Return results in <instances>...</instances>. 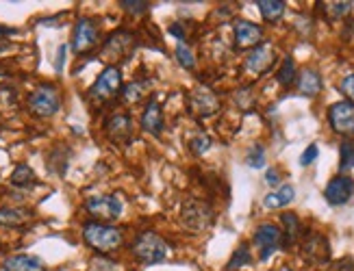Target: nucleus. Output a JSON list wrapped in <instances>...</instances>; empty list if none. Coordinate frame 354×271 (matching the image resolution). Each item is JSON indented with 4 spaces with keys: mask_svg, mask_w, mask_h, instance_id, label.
Wrapping results in <instances>:
<instances>
[{
    "mask_svg": "<svg viewBox=\"0 0 354 271\" xmlns=\"http://www.w3.org/2000/svg\"><path fill=\"white\" fill-rule=\"evenodd\" d=\"M83 239L85 243L90 245L92 250L100 252V254H109V252H116L124 237H122V230L113 228L109 224H100V222H90L83 226Z\"/></svg>",
    "mask_w": 354,
    "mask_h": 271,
    "instance_id": "obj_1",
    "label": "nucleus"
},
{
    "mask_svg": "<svg viewBox=\"0 0 354 271\" xmlns=\"http://www.w3.org/2000/svg\"><path fill=\"white\" fill-rule=\"evenodd\" d=\"M131 254L142 265H157L163 263L170 254V245L163 241L157 232H142L131 245Z\"/></svg>",
    "mask_w": 354,
    "mask_h": 271,
    "instance_id": "obj_2",
    "label": "nucleus"
},
{
    "mask_svg": "<svg viewBox=\"0 0 354 271\" xmlns=\"http://www.w3.org/2000/svg\"><path fill=\"white\" fill-rule=\"evenodd\" d=\"M181 219L185 228H189L192 232H205L207 228H211L213 219V209L202 200H196V198H189L185 204H183V211H181Z\"/></svg>",
    "mask_w": 354,
    "mask_h": 271,
    "instance_id": "obj_3",
    "label": "nucleus"
},
{
    "mask_svg": "<svg viewBox=\"0 0 354 271\" xmlns=\"http://www.w3.org/2000/svg\"><path fill=\"white\" fill-rule=\"evenodd\" d=\"M29 109L37 118H53L61 109V96L53 85H42L29 96Z\"/></svg>",
    "mask_w": 354,
    "mask_h": 271,
    "instance_id": "obj_4",
    "label": "nucleus"
},
{
    "mask_svg": "<svg viewBox=\"0 0 354 271\" xmlns=\"http://www.w3.org/2000/svg\"><path fill=\"white\" fill-rule=\"evenodd\" d=\"M85 211L100 224L116 222L122 213V202L116 196H94L85 202Z\"/></svg>",
    "mask_w": 354,
    "mask_h": 271,
    "instance_id": "obj_5",
    "label": "nucleus"
},
{
    "mask_svg": "<svg viewBox=\"0 0 354 271\" xmlns=\"http://www.w3.org/2000/svg\"><path fill=\"white\" fill-rule=\"evenodd\" d=\"M255 245L259 248V256L261 261H268V258L278 252L285 245L283 241V230L276 224H261L255 230Z\"/></svg>",
    "mask_w": 354,
    "mask_h": 271,
    "instance_id": "obj_6",
    "label": "nucleus"
},
{
    "mask_svg": "<svg viewBox=\"0 0 354 271\" xmlns=\"http://www.w3.org/2000/svg\"><path fill=\"white\" fill-rule=\"evenodd\" d=\"M328 122H331L335 133L344 137H354V105L348 100L335 102L328 109Z\"/></svg>",
    "mask_w": 354,
    "mask_h": 271,
    "instance_id": "obj_7",
    "label": "nucleus"
},
{
    "mask_svg": "<svg viewBox=\"0 0 354 271\" xmlns=\"http://www.w3.org/2000/svg\"><path fill=\"white\" fill-rule=\"evenodd\" d=\"M120 89H122V74L116 66H109L98 76V81L90 89V96L94 100H109L111 96H116Z\"/></svg>",
    "mask_w": 354,
    "mask_h": 271,
    "instance_id": "obj_8",
    "label": "nucleus"
},
{
    "mask_svg": "<svg viewBox=\"0 0 354 271\" xmlns=\"http://www.w3.org/2000/svg\"><path fill=\"white\" fill-rule=\"evenodd\" d=\"M105 133L113 144L129 146L133 139V120L126 113H113L105 120Z\"/></svg>",
    "mask_w": 354,
    "mask_h": 271,
    "instance_id": "obj_9",
    "label": "nucleus"
},
{
    "mask_svg": "<svg viewBox=\"0 0 354 271\" xmlns=\"http://www.w3.org/2000/svg\"><path fill=\"white\" fill-rule=\"evenodd\" d=\"M98 46V29L92 20H79L77 27H74V33H72V50L77 55H85L94 50Z\"/></svg>",
    "mask_w": 354,
    "mask_h": 271,
    "instance_id": "obj_10",
    "label": "nucleus"
},
{
    "mask_svg": "<svg viewBox=\"0 0 354 271\" xmlns=\"http://www.w3.org/2000/svg\"><path fill=\"white\" fill-rule=\"evenodd\" d=\"M189 109L198 118H211L220 111V98L207 87H198L189 94Z\"/></svg>",
    "mask_w": 354,
    "mask_h": 271,
    "instance_id": "obj_11",
    "label": "nucleus"
},
{
    "mask_svg": "<svg viewBox=\"0 0 354 271\" xmlns=\"http://www.w3.org/2000/svg\"><path fill=\"white\" fill-rule=\"evenodd\" d=\"M302 252H305L307 261L315 265H324L331 258V243L320 232H309L305 241H302Z\"/></svg>",
    "mask_w": 354,
    "mask_h": 271,
    "instance_id": "obj_12",
    "label": "nucleus"
},
{
    "mask_svg": "<svg viewBox=\"0 0 354 271\" xmlns=\"http://www.w3.org/2000/svg\"><path fill=\"white\" fill-rule=\"evenodd\" d=\"M352 193H354V180L350 176H335L328 183L324 198L331 206H341L352 198Z\"/></svg>",
    "mask_w": 354,
    "mask_h": 271,
    "instance_id": "obj_13",
    "label": "nucleus"
},
{
    "mask_svg": "<svg viewBox=\"0 0 354 271\" xmlns=\"http://www.w3.org/2000/svg\"><path fill=\"white\" fill-rule=\"evenodd\" d=\"M274 63H276L274 48L268 44H261L246 57V70L252 74H265Z\"/></svg>",
    "mask_w": 354,
    "mask_h": 271,
    "instance_id": "obj_14",
    "label": "nucleus"
},
{
    "mask_svg": "<svg viewBox=\"0 0 354 271\" xmlns=\"http://www.w3.org/2000/svg\"><path fill=\"white\" fill-rule=\"evenodd\" d=\"M263 31L259 24H252L248 20L235 22V44L237 48H257L261 46Z\"/></svg>",
    "mask_w": 354,
    "mask_h": 271,
    "instance_id": "obj_15",
    "label": "nucleus"
},
{
    "mask_svg": "<svg viewBox=\"0 0 354 271\" xmlns=\"http://www.w3.org/2000/svg\"><path fill=\"white\" fill-rule=\"evenodd\" d=\"M163 111H161V105L159 102L153 98L146 105V109H144V115H142V128L146 133H150V135H155V137H159L161 133H163Z\"/></svg>",
    "mask_w": 354,
    "mask_h": 271,
    "instance_id": "obj_16",
    "label": "nucleus"
},
{
    "mask_svg": "<svg viewBox=\"0 0 354 271\" xmlns=\"http://www.w3.org/2000/svg\"><path fill=\"white\" fill-rule=\"evenodd\" d=\"M133 48V35L131 33H126V31H118V33H113L105 48H103V55L105 57H111V59H116V57H126V53Z\"/></svg>",
    "mask_w": 354,
    "mask_h": 271,
    "instance_id": "obj_17",
    "label": "nucleus"
},
{
    "mask_svg": "<svg viewBox=\"0 0 354 271\" xmlns=\"http://www.w3.org/2000/svg\"><path fill=\"white\" fill-rule=\"evenodd\" d=\"M5 271H46V265L40 256L16 254L5 261Z\"/></svg>",
    "mask_w": 354,
    "mask_h": 271,
    "instance_id": "obj_18",
    "label": "nucleus"
},
{
    "mask_svg": "<svg viewBox=\"0 0 354 271\" xmlns=\"http://www.w3.org/2000/svg\"><path fill=\"white\" fill-rule=\"evenodd\" d=\"M31 211L27 209H16V206H3L0 209V226L5 228H22L31 222Z\"/></svg>",
    "mask_w": 354,
    "mask_h": 271,
    "instance_id": "obj_19",
    "label": "nucleus"
},
{
    "mask_svg": "<svg viewBox=\"0 0 354 271\" xmlns=\"http://www.w3.org/2000/svg\"><path fill=\"white\" fill-rule=\"evenodd\" d=\"M294 198H296V189L292 185H283V187H278L276 191L268 193L265 200H263V204H265V209H283V206H287Z\"/></svg>",
    "mask_w": 354,
    "mask_h": 271,
    "instance_id": "obj_20",
    "label": "nucleus"
},
{
    "mask_svg": "<svg viewBox=\"0 0 354 271\" xmlns=\"http://www.w3.org/2000/svg\"><path fill=\"white\" fill-rule=\"evenodd\" d=\"M298 89L305 96H318L322 92V76L315 70H305L298 79Z\"/></svg>",
    "mask_w": 354,
    "mask_h": 271,
    "instance_id": "obj_21",
    "label": "nucleus"
},
{
    "mask_svg": "<svg viewBox=\"0 0 354 271\" xmlns=\"http://www.w3.org/2000/svg\"><path fill=\"white\" fill-rule=\"evenodd\" d=\"M11 185L14 187H18V189H31V187H35L37 185V178H35V172L31 170V167L27 165V163H20L16 170H14V174H11Z\"/></svg>",
    "mask_w": 354,
    "mask_h": 271,
    "instance_id": "obj_22",
    "label": "nucleus"
},
{
    "mask_svg": "<svg viewBox=\"0 0 354 271\" xmlns=\"http://www.w3.org/2000/svg\"><path fill=\"white\" fill-rule=\"evenodd\" d=\"M283 241H285V248H289V245H294L300 235H302V226H300V219L294 215V213H285L283 215Z\"/></svg>",
    "mask_w": 354,
    "mask_h": 271,
    "instance_id": "obj_23",
    "label": "nucleus"
},
{
    "mask_svg": "<svg viewBox=\"0 0 354 271\" xmlns=\"http://www.w3.org/2000/svg\"><path fill=\"white\" fill-rule=\"evenodd\" d=\"M257 7L265 22H278L285 14V3H281V0H259Z\"/></svg>",
    "mask_w": 354,
    "mask_h": 271,
    "instance_id": "obj_24",
    "label": "nucleus"
},
{
    "mask_svg": "<svg viewBox=\"0 0 354 271\" xmlns=\"http://www.w3.org/2000/svg\"><path fill=\"white\" fill-rule=\"evenodd\" d=\"M322 9H324V14H326V18H331V20H341V18H346L350 11H352V7H354V3H326V5H320Z\"/></svg>",
    "mask_w": 354,
    "mask_h": 271,
    "instance_id": "obj_25",
    "label": "nucleus"
},
{
    "mask_svg": "<svg viewBox=\"0 0 354 271\" xmlns=\"http://www.w3.org/2000/svg\"><path fill=\"white\" fill-rule=\"evenodd\" d=\"M276 81L281 83L283 87H289L292 83H296V63H294V59H292V57H287V59L283 61L281 70H278Z\"/></svg>",
    "mask_w": 354,
    "mask_h": 271,
    "instance_id": "obj_26",
    "label": "nucleus"
},
{
    "mask_svg": "<svg viewBox=\"0 0 354 271\" xmlns=\"http://www.w3.org/2000/svg\"><path fill=\"white\" fill-rule=\"evenodd\" d=\"M354 167V144L350 141H344L339 148V170L341 172H348Z\"/></svg>",
    "mask_w": 354,
    "mask_h": 271,
    "instance_id": "obj_27",
    "label": "nucleus"
},
{
    "mask_svg": "<svg viewBox=\"0 0 354 271\" xmlns=\"http://www.w3.org/2000/svg\"><path fill=\"white\" fill-rule=\"evenodd\" d=\"M176 59L185 68V70H194L196 68V59H194V53L189 50V46L185 42H179L176 44Z\"/></svg>",
    "mask_w": 354,
    "mask_h": 271,
    "instance_id": "obj_28",
    "label": "nucleus"
},
{
    "mask_svg": "<svg viewBox=\"0 0 354 271\" xmlns=\"http://www.w3.org/2000/svg\"><path fill=\"white\" fill-rule=\"evenodd\" d=\"M211 148V137L205 135V133H196L192 139H189V150H192L194 154H205L207 150Z\"/></svg>",
    "mask_w": 354,
    "mask_h": 271,
    "instance_id": "obj_29",
    "label": "nucleus"
},
{
    "mask_svg": "<svg viewBox=\"0 0 354 271\" xmlns=\"http://www.w3.org/2000/svg\"><path fill=\"white\" fill-rule=\"evenodd\" d=\"M144 87H146V83H131V85H126L124 89H122V100L124 102H139L142 100V96H144Z\"/></svg>",
    "mask_w": 354,
    "mask_h": 271,
    "instance_id": "obj_30",
    "label": "nucleus"
},
{
    "mask_svg": "<svg viewBox=\"0 0 354 271\" xmlns=\"http://www.w3.org/2000/svg\"><path fill=\"white\" fill-rule=\"evenodd\" d=\"M250 261H252V256H250L248 245H239V250H237L235 256L231 258L229 269H237V267H242V265H248Z\"/></svg>",
    "mask_w": 354,
    "mask_h": 271,
    "instance_id": "obj_31",
    "label": "nucleus"
},
{
    "mask_svg": "<svg viewBox=\"0 0 354 271\" xmlns=\"http://www.w3.org/2000/svg\"><path fill=\"white\" fill-rule=\"evenodd\" d=\"M246 163L250 167H255V170H259V167L265 165V150L261 146H252L250 152H248V157H246Z\"/></svg>",
    "mask_w": 354,
    "mask_h": 271,
    "instance_id": "obj_32",
    "label": "nucleus"
},
{
    "mask_svg": "<svg viewBox=\"0 0 354 271\" xmlns=\"http://www.w3.org/2000/svg\"><path fill=\"white\" fill-rule=\"evenodd\" d=\"M120 5L129 11V14H135V16H142L150 9V3H142V0H135V3H131V0H122Z\"/></svg>",
    "mask_w": 354,
    "mask_h": 271,
    "instance_id": "obj_33",
    "label": "nucleus"
},
{
    "mask_svg": "<svg viewBox=\"0 0 354 271\" xmlns=\"http://www.w3.org/2000/svg\"><path fill=\"white\" fill-rule=\"evenodd\" d=\"M341 92H344L348 102H352V105H354V74L346 76V79L341 81Z\"/></svg>",
    "mask_w": 354,
    "mask_h": 271,
    "instance_id": "obj_34",
    "label": "nucleus"
},
{
    "mask_svg": "<svg viewBox=\"0 0 354 271\" xmlns=\"http://www.w3.org/2000/svg\"><path fill=\"white\" fill-rule=\"evenodd\" d=\"M318 154H320V150H318V146H315V144H311L305 152H302V157H300V165H311L315 159H318Z\"/></svg>",
    "mask_w": 354,
    "mask_h": 271,
    "instance_id": "obj_35",
    "label": "nucleus"
},
{
    "mask_svg": "<svg viewBox=\"0 0 354 271\" xmlns=\"http://www.w3.org/2000/svg\"><path fill=\"white\" fill-rule=\"evenodd\" d=\"M92 267H94V271H116V263L107 261V258H94Z\"/></svg>",
    "mask_w": 354,
    "mask_h": 271,
    "instance_id": "obj_36",
    "label": "nucleus"
},
{
    "mask_svg": "<svg viewBox=\"0 0 354 271\" xmlns=\"http://www.w3.org/2000/svg\"><path fill=\"white\" fill-rule=\"evenodd\" d=\"M265 183H268L270 187H276L278 185V170H270L268 174H265Z\"/></svg>",
    "mask_w": 354,
    "mask_h": 271,
    "instance_id": "obj_37",
    "label": "nucleus"
},
{
    "mask_svg": "<svg viewBox=\"0 0 354 271\" xmlns=\"http://www.w3.org/2000/svg\"><path fill=\"white\" fill-rule=\"evenodd\" d=\"M63 59H66V46H59V55H57V72L63 70Z\"/></svg>",
    "mask_w": 354,
    "mask_h": 271,
    "instance_id": "obj_38",
    "label": "nucleus"
},
{
    "mask_svg": "<svg viewBox=\"0 0 354 271\" xmlns=\"http://www.w3.org/2000/svg\"><path fill=\"white\" fill-rule=\"evenodd\" d=\"M352 265H354V263L350 261V258H344V261L339 263V271H354Z\"/></svg>",
    "mask_w": 354,
    "mask_h": 271,
    "instance_id": "obj_39",
    "label": "nucleus"
},
{
    "mask_svg": "<svg viewBox=\"0 0 354 271\" xmlns=\"http://www.w3.org/2000/svg\"><path fill=\"white\" fill-rule=\"evenodd\" d=\"M16 29H9V27H0V35H16Z\"/></svg>",
    "mask_w": 354,
    "mask_h": 271,
    "instance_id": "obj_40",
    "label": "nucleus"
}]
</instances>
